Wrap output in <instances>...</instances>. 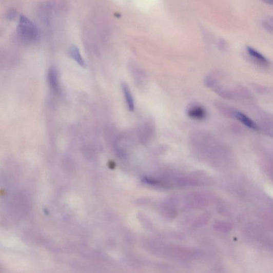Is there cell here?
<instances>
[{
    "mask_svg": "<svg viewBox=\"0 0 273 273\" xmlns=\"http://www.w3.org/2000/svg\"><path fill=\"white\" fill-rule=\"evenodd\" d=\"M49 82L51 88L55 92H59L60 84L58 71L55 67H51L48 73Z\"/></svg>",
    "mask_w": 273,
    "mask_h": 273,
    "instance_id": "cell-3",
    "label": "cell"
},
{
    "mask_svg": "<svg viewBox=\"0 0 273 273\" xmlns=\"http://www.w3.org/2000/svg\"><path fill=\"white\" fill-rule=\"evenodd\" d=\"M235 116L237 119L240 121L245 126L255 130H258V127L255 123L248 116L240 112H236L235 113Z\"/></svg>",
    "mask_w": 273,
    "mask_h": 273,
    "instance_id": "cell-5",
    "label": "cell"
},
{
    "mask_svg": "<svg viewBox=\"0 0 273 273\" xmlns=\"http://www.w3.org/2000/svg\"><path fill=\"white\" fill-rule=\"evenodd\" d=\"M17 16V12L15 10H9L7 13V18L10 20L12 21L16 18Z\"/></svg>",
    "mask_w": 273,
    "mask_h": 273,
    "instance_id": "cell-9",
    "label": "cell"
},
{
    "mask_svg": "<svg viewBox=\"0 0 273 273\" xmlns=\"http://www.w3.org/2000/svg\"><path fill=\"white\" fill-rule=\"evenodd\" d=\"M262 25L267 31L273 33V16L265 18L263 21Z\"/></svg>",
    "mask_w": 273,
    "mask_h": 273,
    "instance_id": "cell-8",
    "label": "cell"
},
{
    "mask_svg": "<svg viewBox=\"0 0 273 273\" xmlns=\"http://www.w3.org/2000/svg\"><path fill=\"white\" fill-rule=\"evenodd\" d=\"M247 51L250 57L259 63L263 65H267L268 64V61L266 57H264L262 53L258 52L254 48L251 47H247Z\"/></svg>",
    "mask_w": 273,
    "mask_h": 273,
    "instance_id": "cell-6",
    "label": "cell"
},
{
    "mask_svg": "<svg viewBox=\"0 0 273 273\" xmlns=\"http://www.w3.org/2000/svg\"><path fill=\"white\" fill-rule=\"evenodd\" d=\"M71 57L81 67H85V62L82 56L79 49L75 46H72L70 49Z\"/></svg>",
    "mask_w": 273,
    "mask_h": 273,
    "instance_id": "cell-7",
    "label": "cell"
},
{
    "mask_svg": "<svg viewBox=\"0 0 273 273\" xmlns=\"http://www.w3.org/2000/svg\"><path fill=\"white\" fill-rule=\"evenodd\" d=\"M121 87L128 110L129 111L132 112L134 110V103L131 90L128 85L126 83H122Z\"/></svg>",
    "mask_w": 273,
    "mask_h": 273,
    "instance_id": "cell-4",
    "label": "cell"
},
{
    "mask_svg": "<svg viewBox=\"0 0 273 273\" xmlns=\"http://www.w3.org/2000/svg\"><path fill=\"white\" fill-rule=\"evenodd\" d=\"M186 114L189 118L197 121H203L207 117L206 108L198 103L189 104L186 109Z\"/></svg>",
    "mask_w": 273,
    "mask_h": 273,
    "instance_id": "cell-2",
    "label": "cell"
},
{
    "mask_svg": "<svg viewBox=\"0 0 273 273\" xmlns=\"http://www.w3.org/2000/svg\"><path fill=\"white\" fill-rule=\"evenodd\" d=\"M17 34L24 42L34 43L39 38L40 34L36 25L28 18L21 15L17 27Z\"/></svg>",
    "mask_w": 273,
    "mask_h": 273,
    "instance_id": "cell-1",
    "label": "cell"
},
{
    "mask_svg": "<svg viewBox=\"0 0 273 273\" xmlns=\"http://www.w3.org/2000/svg\"><path fill=\"white\" fill-rule=\"evenodd\" d=\"M262 1L268 5H273V0H262Z\"/></svg>",
    "mask_w": 273,
    "mask_h": 273,
    "instance_id": "cell-10",
    "label": "cell"
}]
</instances>
